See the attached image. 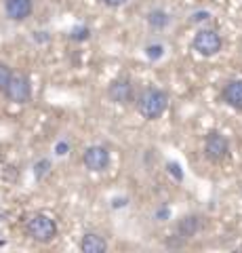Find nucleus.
Wrapping results in <instances>:
<instances>
[{
	"label": "nucleus",
	"mask_w": 242,
	"mask_h": 253,
	"mask_svg": "<svg viewBox=\"0 0 242 253\" xmlns=\"http://www.w3.org/2000/svg\"><path fill=\"white\" fill-rule=\"evenodd\" d=\"M169 106V95L160 89H145L141 93V97L137 101V108H139V114L147 121H156L165 114V110Z\"/></svg>",
	"instance_id": "1"
},
{
	"label": "nucleus",
	"mask_w": 242,
	"mask_h": 253,
	"mask_svg": "<svg viewBox=\"0 0 242 253\" xmlns=\"http://www.w3.org/2000/svg\"><path fill=\"white\" fill-rule=\"evenodd\" d=\"M4 9L13 21H23L32 13V0H6Z\"/></svg>",
	"instance_id": "7"
},
{
	"label": "nucleus",
	"mask_w": 242,
	"mask_h": 253,
	"mask_svg": "<svg viewBox=\"0 0 242 253\" xmlns=\"http://www.w3.org/2000/svg\"><path fill=\"white\" fill-rule=\"evenodd\" d=\"M84 165L91 171H104L110 165V152L104 146H91L84 152Z\"/></svg>",
	"instance_id": "6"
},
{
	"label": "nucleus",
	"mask_w": 242,
	"mask_h": 253,
	"mask_svg": "<svg viewBox=\"0 0 242 253\" xmlns=\"http://www.w3.org/2000/svg\"><path fill=\"white\" fill-rule=\"evenodd\" d=\"M205 154L210 163H221L230 154V144L219 131H210L205 139Z\"/></svg>",
	"instance_id": "4"
},
{
	"label": "nucleus",
	"mask_w": 242,
	"mask_h": 253,
	"mask_svg": "<svg viewBox=\"0 0 242 253\" xmlns=\"http://www.w3.org/2000/svg\"><path fill=\"white\" fill-rule=\"evenodd\" d=\"M194 51H198L202 57H213L221 51V36L219 32L215 30H200L196 36H194Z\"/></svg>",
	"instance_id": "3"
},
{
	"label": "nucleus",
	"mask_w": 242,
	"mask_h": 253,
	"mask_svg": "<svg viewBox=\"0 0 242 253\" xmlns=\"http://www.w3.org/2000/svg\"><path fill=\"white\" fill-rule=\"evenodd\" d=\"M74 38H76V41H84V38H89V30H87V28L76 30V32H74Z\"/></svg>",
	"instance_id": "16"
},
{
	"label": "nucleus",
	"mask_w": 242,
	"mask_h": 253,
	"mask_svg": "<svg viewBox=\"0 0 242 253\" xmlns=\"http://www.w3.org/2000/svg\"><path fill=\"white\" fill-rule=\"evenodd\" d=\"M158 217H169V209H160L158 211Z\"/></svg>",
	"instance_id": "21"
},
{
	"label": "nucleus",
	"mask_w": 242,
	"mask_h": 253,
	"mask_svg": "<svg viewBox=\"0 0 242 253\" xmlns=\"http://www.w3.org/2000/svg\"><path fill=\"white\" fill-rule=\"evenodd\" d=\"M145 55L150 59H160L162 55H165V46H162V44H150L145 49Z\"/></svg>",
	"instance_id": "13"
},
{
	"label": "nucleus",
	"mask_w": 242,
	"mask_h": 253,
	"mask_svg": "<svg viewBox=\"0 0 242 253\" xmlns=\"http://www.w3.org/2000/svg\"><path fill=\"white\" fill-rule=\"evenodd\" d=\"M11 76H13V74H11V68L4 66V63H0V89H4Z\"/></svg>",
	"instance_id": "14"
},
{
	"label": "nucleus",
	"mask_w": 242,
	"mask_h": 253,
	"mask_svg": "<svg viewBox=\"0 0 242 253\" xmlns=\"http://www.w3.org/2000/svg\"><path fill=\"white\" fill-rule=\"evenodd\" d=\"M223 101L230 108L242 112V81H230L228 84L223 86Z\"/></svg>",
	"instance_id": "8"
},
{
	"label": "nucleus",
	"mask_w": 242,
	"mask_h": 253,
	"mask_svg": "<svg viewBox=\"0 0 242 253\" xmlns=\"http://www.w3.org/2000/svg\"><path fill=\"white\" fill-rule=\"evenodd\" d=\"M46 167H49V163H46V161H42L40 165H38V167H36V169H38V177H40V175H42V173L46 171Z\"/></svg>",
	"instance_id": "19"
},
{
	"label": "nucleus",
	"mask_w": 242,
	"mask_h": 253,
	"mask_svg": "<svg viewBox=\"0 0 242 253\" xmlns=\"http://www.w3.org/2000/svg\"><path fill=\"white\" fill-rule=\"evenodd\" d=\"M4 93L6 97L15 104H26L30 99V83L26 76H11L9 83L4 86Z\"/></svg>",
	"instance_id": "5"
},
{
	"label": "nucleus",
	"mask_w": 242,
	"mask_h": 253,
	"mask_svg": "<svg viewBox=\"0 0 242 253\" xmlns=\"http://www.w3.org/2000/svg\"><path fill=\"white\" fill-rule=\"evenodd\" d=\"M127 0H104V4H107V6H122Z\"/></svg>",
	"instance_id": "18"
},
{
	"label": "nucleus",
	"mask_w": 242,
	"mask_h": 253,
	"mask_svg": "<svg viewBox=\"0 0 242 253\" xmlns=\"http://www.w3.org/2000/svg\"><path fill=\"white\" fill-rule=\"evenodd\" d=\"M210 15L207 13V11H198V13H194L192 15V21H205V19H208Z\"/></svg>",
	"instance_id": "17"
},
{
	"label": "nucleus",
	"mask_w": 242,
	"mask_h": 253,
	"mask_svg": "<svg viewBox=\"0 0 242 253\" xmlns=\"http://www.w3.org/2000/svg\"><path fill=\"white\" fill-rule=\"evenodd\" d=\"M26 230L38 243H51L57 236V224L49 215H42V213H38V215H32V217L28 219Z\"/></svg>",
	"instance_id": "2"
},
{
	"label": "nucleus",
	"mask_w": 242,
	"mask_h": 253,
	"mask_svg": "<svg viewBox=\"0 0 242 253\" xmlns=\"http://www.w3.org/2000/svg\"><path fill=\"white\" fill-rule=\"evenodd\" d=\"M147 21H150L152 28H165L169 23V15L165 11H152L147 15Z\"/></svg>",
	"instance_id": "12"
},
{
	"label": "nucleus",
	"mask_w": 242,
	"mask_h": 253,
	"mask_svg": "<svg viewBox=\"0 0 242 253\" xmlns=\"http://www.w3.org/2000/svg\"><path fill=\"white\" fill-rule=\"evenodd\" d=\"M167 169H169V173H171V175H173L175 179H179V181L183 179V171H181V167H179L177 163H169Z\"/></svg>",
	"instance_id": "15"
},
{
	"label": "nucleus",
	"mask_w": 242,
	"mask_h": 253,
	"mask_svg": "<svg viewBox=\"0 0 242 253\" xmlns=\"http://www.w3.org/2000/svg\"><path fill=\"white\" fill-rule=\"evenodd\" d=\"M107 95H110V99L116 101V104H127V101H131V97H133V86L129 81L120 78V81H114L110 84Z\"/></svg>",
	"instance_id": "9"
},
{
	"label": "nucleus",
	"mask_w": 242,
	"mask_h": 253,
	"mask_svg": "<svg viewBox=\"0 0 242 253\" xmlns=\"http://www.w3.org/2000/svg\"><path fill=\"white\" fill-rule=\"evenodd\" d=\"M66 152H68V144H59V146H57V154L64 156Z\"/></svg>",
	"instance_id": "20"
},
{
	"label": "nucleus",
	"mask_w": 242,
	"mask_h": 253,
	"mask_svg": "<svg viewBox=\"0 0 242 253\" xmlns=\"http://www.w3.org/2000/svg\"><path fill=\"white\" fill-rule=\"evenodd\" d=\"M198 230H200L198 215H185L183 219H179V224H177V234L181 236V239H192Z\"/></svg>",
	"instance_id": "10"
},
{
	"label": "nucleus",
	"mask_w": 242,
	"mask_h": 253,
	"mask_svg": "<svg viewBox=\"0 0 242 253\" xmlns=\"http://www.w3.org/2000/svg\"><path fill=\"white\" fill-rule=\"evenodd\" d=\"M80 249L84 253H105L107 243L101 239L99 234H84L82 241H80Z\"/></svg>",
	"instance_id": "11"
}]
</instances>
